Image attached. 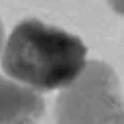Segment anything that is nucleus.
<instances>
[{
	"mask_svg": "<svg viewBox=\"0 0 124 124\" xmlns=\"http://www.w3.org/2000/svg\"><path fill=\"white\" fill-rule=\"evenodd\" d=\"M87 63L79 37L37 18L20 20L2 51V71L35 92L69 87Z\"/></svg>",
	"mask_w": 124,
	"mask_h": 124,
	"instance_id": "f257e3e1",
	"label": "nucleus"
},
{
	"mask_svg": "<svg viewBox=\"0 0 124 124\" xmlns=\"http://www.w3.org/2000/svg\"><path fill=\"white\" fill-rule=\"evenodd\" d=\"M57 124H124V96L108 63L90 61L55 104Z\"/></svg>",
	"mask_w": 124,
	"mask_h": 124,
	"instance_id": "f03ea898",
	"label": "nucleus"
},
{
	"mask_svg": "<svg viewBox=\"0 0 124 124\" xmlns=\"http://www.w3.org/2000/svg\"><path fill=\"white\" fill-rule=\"evenodd\" d=\"M45 102L39 92L0 75V124H39Z\"/></svg>",
	"mask_w": 124,
	"mask_h": 124,
	"instance_id": "7ed1b4c3",
	"label": "nucleus"
},
{
	"mask_svg": "<svg viewBox=\"0 0 124 124\" xmlns=\"http://www.w3.org/2000/svg\"><path fill=\"white\" fill-rule=\"evenodd\" d=\"M108 4H110V8L114 10V12L124 14V0H108Z\"/></svg>",
	"mask_w": 124,
	"mask_h": 124,
	"instance_id": "20e7f679",
	"label": "nucleus"
},
{
	"mask_svg": "<svg viewBox=\"0 0 124 124\" xmlns=\"http://www.w3.org/2000/svg\"><path fill=\"white\" fill-rule=\"evenodd\" d=\"M2 41H4V27H2V20H0V53H2Z\"/></svg>",
	"mask_w": 124,
	"mask_h": 124,
	"instance_id": "39448f33",
	"label": "nucleus"
}]
</instances>
